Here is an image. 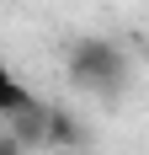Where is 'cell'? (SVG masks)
<instances>
[{
  "label": "cell",
  "instance_id": "1",
  "mask_svg": "<svg viewBox=\"0 0 149 155\" xmlns=\"http://www.w3.org/2000/svg\"><path fill=\"white\" fill-rule=\"evenodd\" d=\"M64 70H69L74 91L96 96V102H106V107H117L122 96L133 91V80H138V59L117 43V38H106V32L74 38L69 54H64Z\"/></svg>",
  "mask_w": 149,
  "mask_h": 155
},
{
  "label": "cell",
  "instance_id": "2",
  "mask_svg": "<svg viewBox=\"0 0 149 155\" xmlns=\"http://www.w3.org/2000/svg\"><path fill=\"white\" fill-rule=\"evenodd\" d=\"M27 102H37V96H32L27 86L16 80V70H11V64L0 59V118H11V112H21Z\"/></svg>",
  "mask_w": 149,
  "mask_h": 155
}]
</instances>
